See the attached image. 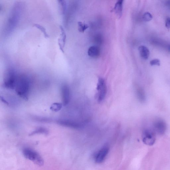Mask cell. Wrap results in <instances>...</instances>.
Instances as JSON below:
<instances>
[{
	"label": "cell",
	"mask_w": 170,
	"mask_h": 170,
	"mask_svg": "<svg viewBox=\"0 0 170 170\" xmlns=\"http://www.w3.org/2000/svg\"><path fill=\"white\" fill-rule=\"evenodd\" d=\"M30 87V80L26 77H20L17 79L16 85V92L17 94L24 99L28 98Z\"/></svg>",
	"instance_id": "cell-1"
},
{
	"label": "cell",
	"mask_w": 170,
	"mask_h": 170,
	"mask_svg": "<svg viewBox=\"0 0 170 170\" xmlns=\"http://www.w3.org/2000/svg\"><path fill=\"white\" fill-rule=\"evenodd\" d=\"M23 153L26 159L30 160L37 166H41L44 165L43 159L37 152L34 150L26 148L23 150Z\"/></svg>",
	"instance_id": "cell-2"
},
{
	"label": "cell",
	"mask_w": 170,
	"mask_h": 170,
	"mask_svg": "<svg viewBox=\"0 0 170 170\" xmlns=\"http://www.w3.org/2000/svg\"><path fill=\"white\" fill-rule=\"evenodd\" d=\"M97 100L98 102H102L105 99L107 93V84L104 78H98L97 85Z\"/></svg>",
	"instance_id": "cell-3"
},
{
	"label": "cell",
	"mask_w": 170,
	"mask_h": 170,
	"mask_svg": "<svg viewBox=\"0 0 170 170\" xmlns=\"http://www.w3.org/2000/svg\"><path fill=\"white\" fill-rule=\"evenodd\" d=\"M142 141L144 143L149 146L153 145L156 141V138L155 133L152 130L147 129L142 132Z\"/></svg>",
	"instance_id": "cell-4"
},
{
	"label": "cell",
	"mask_w": 170,
	"mask_h": 170,
	"mask_svg": "<svg viewBox=\"0 0 170 170\" xmlns=\"http://www.w3.org/2000/svg\"><path fill=\"white\" fill-rule=\"evenodd\" d=\"M17 79L18 78L14 71H9L4 80L5 87L9 89H14L16 87Z\"/></svg>",
	"instance_id": "cell-5"
},
{
	"label": "cell",
	"mask_w": 170,
	"mask_h": 170,
	"mask_svg": "<svg viewBox=\"0 0 170 170\" xmlns=\"http://www.w3.org/2000/svg\"><path fill=\"white\" fill-rule=\"evenodd\" d=\"M109 151V148L107 147L102 148L96 155L95 158V162L98 164L102 163L105 160Z\"/></svg>",
	"instance_id": "cell-6"
},
{
	"label": "cell",
	"mask_w": 170,
	"mask_h": 170,
	"mask_svg": "<svg viewBox=\"0 0 170 170\" xmlns=\"http://www.w3.org/2000/svg\"><path fill=\"white\" fill-rule=\"evenodd\" d=\"M63 103V105H67L70 100V92L69 88L67 85H63L61 88Z\"/></svg>",
	"instance_id": "cell-7"
},
{
	"label": "cell",
	"mask_w": 170,
	"mask_h": 170,
	"mask_svg": "<svg viewBox=\"0 0 170 170\" xmlns=\"http://www.w3.org/2000/svg\"><path fill=\"white\" fill-rule=\"evenodd\" d=\"M58 122L61 125L75 129L80 128L83 127L82 125L80 123L68 120H61Z\"/></svg>",
	"instance_id": "cell-8"
},
{
	"label": "cell",
	"mask_w": 170,
	"mask_h": 170,
	"mask_svg": "<svg viewBox=\"0 0 170 170\" xmlns=\"http://www.w3.org/2000/svg\"><path fill=\"white\" fill-rule=\"evenodd\" d=\"M60 28L61 34L60 37H59V38L58 39V45L60 50L62 52L64 53L63 48H64L66 43V35L65 32L63 27L60 26Z\"/></svg>",
	"instance_id": "cell-9"
},
{
	"label": "cell",
	"mask_w": 170,
	"mask_h": 170,
	"mask_svg": "<svg viewBox=\"0 0 170 170\" xmlns=\"http://www.w3.org/2000/svg\"><path fill=\"white\" fill-rule=\"evenodd\" d=\"M100 51L98 47L93 46L88 49L87 53L89 56L93 58H97L100 56Z\"/></svg>",
	"instance_id": "cell-10"
},
{
	"label": "cell",
	"mask_w": 170,
	"mask_h": 170,
	"mask_svg": "<svg viewBox=\"0 0 170 170\" xmlns=\"http://www.w3.org/2000/svg\"><path fill=\"white\" fill-rule=\"evenodd\" d=\"M123 0H119L116 3L113 11L115 12L118 18H120L122 16L123 9Z\"/></svg>",
	"instance_id": "cell-11"
},
{
	"label": "cell",
	"mask_w": 170,
	"mask_h": 170,
	"mask_svg": "<svg viewBox=\"0 0 170 170\" xmlns=\"http://www.w3.org/2000/svg\"><path fill=\"white\" fill-rule=\"evenodd\" d=\"M139 51L140 56L144 60H147L150 56L149 50L146 47L144 46H140Z\"/></svg>",
	"instance_id": "cell-12"
},
{
	"label": "cell",
	"mask_w": 170,
	"mask_h": 170,
	"mask_svg": "<svg viewBox=\"0 0 170 170\" xmlns=\"http://www.w3.org/2000/svg\"><path fill=\"white\" fill-rule=\"evenodd\" d=\"M155 127L156 131L159 134H162L164 133L165 131L166 125L163 122L159 121L156 123Z\"/></svg>",
	"instance_id": "cell-13"
},
{
	"label": "cell",
	"mask_w": 170,
	"mask_h": 170,
	"mask_svg": "<svg viewBox=\"0 0 170 170\" xmlns=\"http://www.w3.org/2000/svg\"><path fill=\"white\" fill-rule=\"evenodd\" d=\"M89 28V26L87 24L82 22L78 23V29L79 31L81 33H84Z\"/></svg>",
	"instance_id": "cell-14"
},
{
	"label": "cell",
	"mask_w": 170,
	"mask_h": 170,
	"mask_svg": "<svg viewBox=\"0 0 170 170\" xmlns=\"http://www.w3.org/2000/svg\"><path fill=\"white\" fill-rule=\"evenodd\" d=\"M34 26H35L36 28H37L40 30L43 33L44 36L46 38H48L49 36L48 34L47 33V32L46 31V30L45 28L42 26L38 24H35L34 25Z\"/></svg>",
	"instance_id": "cell-15"
},
{
	"label": "cell",
	"mask_w": 170,
	"mask_h": 170,
	"mask_svg": "<svg viewBox=\"0 0 170 170\" xmlns=\"http://www.w3.org/2000/svg\"><path fill=\"white\" fill-rule=\"evenodd\" d=\"M62 104L59 103H54L51 107L50 109L54 111H57L62 107Z\"/></svg>",
	"instance_id": "cell-16"
},
{
	"label": "cell",
	"mask_w": 170,
	"mask_h": 170,
	"mask_svg": "<svg viewBox=\"0 0 170 170\" xmlns=\"http://www.w3.org/2000/svg\"><path fill=\"white\" fill-rule=\"evenodd\" d=\"M143 19L145 21H151L152 18V15L149 12L145 13L142 16Z\"/></svg>",
	"instance_id": "cell-17"
},
{
	"label": "cell",
	"mask_w": 170,
	"mask_h": 170,
	"mask_svg": "<svg viewBox=\"0 0 170 170\" xmlns=\"http://www.w3.org/2000/svg\"><path fill=\"white\" fill-rule=\"evenodd\" d=\"M48 133V130L46 129L43 128H40L36 130L35 131L33 132L31 134V135H33L36 134L38 133H44L47 134Z\"/></svg>",
	"instance_id": "cell-18"
},
{
	"label": "cell",
	"mask_w": 170,
	"mask_h": 170,
	"mask_svg": "<svg viewBox=\"0 0 170 170\" xmlns=\"http://www.w3.org/2000/svg\"><path fill=\"white\" fill-rule=\"evenodd\" d=\"M150 64L152 66H159L160 65V61L158 59H154L150 61Z\"/></svg>",
	"instance_id": "cell-19"
},
{
	"label": "cell",
	"mask_w": 170,
	"mask_h": 170,
	"mask_svg": "<svg viewBox=\"0 0 170 170\" xmlns=\"http://www.w3.org/2000/svg\"><path fill=\"white\" fill-rule=\"evenodd\" d=\"M166 26L169 29H170V18H167L166 22Z\"/></svg>",
	"instance_id": "cell-20"
},
{
	"label": "cell",
	"mask_w": 170,
	"mask_h": 170,
	"mask_svg": "<svg viewBox=\"0 0 170 170\" xmlns=\"http://www.w3.org/2000/svg\"><path fill=\"white\" fill-rule=\"evenodd\" d=\"M166 6L170 10V1H168L167 2Z\"/></svg>",
	"instance_id": "cell-21"
},
{
	"label": "cell",
	"mask_w": 170,
	"mask_h": 170,
	"mask_svg": "<svg viewBox=\"0 0 170 170\" xmlns=\"http://www.w3.org/2000/svg\"><path fill=\"white\" fill-rule=\"evenodd\" d=\"M169 51H170V46H169Z\"/></svg>",
	"instance_id": "cell-22"
}]
</instances>
